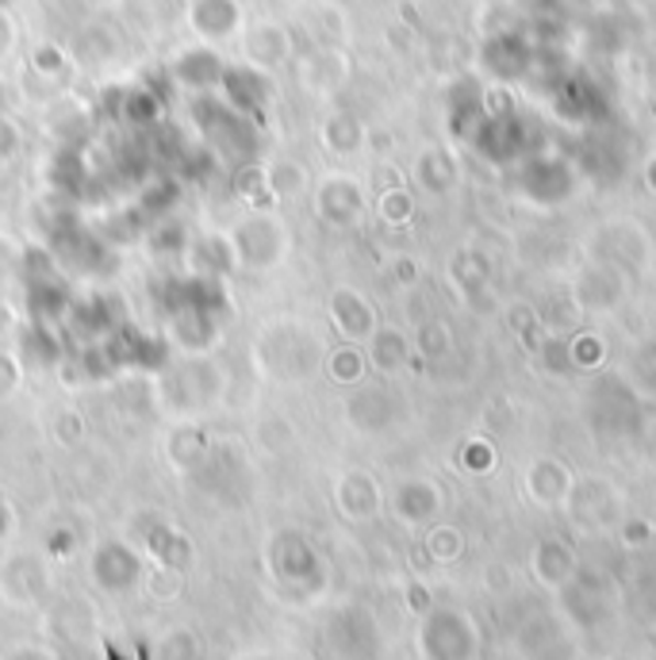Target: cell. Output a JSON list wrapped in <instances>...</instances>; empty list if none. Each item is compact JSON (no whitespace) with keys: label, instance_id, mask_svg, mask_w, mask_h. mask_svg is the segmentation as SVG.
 <instances>
[{"label":"cell","instance_id":"1","mask_svg":"<svg viewBox=\"0 0 656 660\" xmlns=\"http://www.w3.org/2000/svg\"><path fill=\"white\" fill-rule=\"evenodd\" d=\"M231 242H234V253H239V269H273L276 261L284 258L288 250V230L284 223L273 216L269 208L262 212H250L247 219H239V227L231 230Z\"/></svg>","mask_w":656,"mask_h":660},{"label":"cell","instance_id":"2","mask_svg":"<svg viewBox=\"0 0 656 660\" xmlns=\"http://www.w3.org/2000/svg\"><path fill=\"white\" fill-rule=\"evenodd\" d=\"M258 361H262L265 372H273V377H304V372H311L315 361H319V349H315V342L307 338L304 331L273 327L258 342Z\"/></svg>","mask_w":656,"mask_h":660},{"label":"cell","instance_id":"3","mask_svg":"<svg viewBox=\"0 0 656 660\" xmlns=\"http://www.w3.org/2000/svg\"><path fill=\"white\" fill-rule=\"evenodd\" d=\"M185 20L196 39L204 43H223L242 31V4L239 0H193L185 8Z\"/></svg>","mask_w":656,"mask_h":660},{"label":"cell","instance_id":"4","mask_svg":"<svg viewBox=\"0 0 656 660\" xmlns=\"http://www.w3.org/2000/svg\"><path fill=\"white\" fill-rule=\"evenodd\" d=\"M219 89L227 93V105L239 108L247 119H254V123H262V108L269 100V74L265 69H254V66H227L223 69V82H219Z\"/></svg>","mask_w":656,"mask_h":660},{"label":"cell","instance_id":"5","mask_svg":"<svg viewBox=\"0 0 656 660\" xmlns=\"http://www.w3.org/2000/svg\"><path fill=\"white\" fill-rule=\"evenodd\" d=\"M223 58H219L216 51H211L208 43L200 46H188V51H181L177 58H173V82L185 85V89L193 93H211L219 89V82H223Z\"/></svg>","mask_w":656,"mask_h":660},{"label":"cell","instance_id":"6","mask_svg":"<svg viewBox=\"0 0 656 660\" xmlns=\"http://www.w3.org/2000/svg\"><path fill=\"white\" fill-rule=\"evenodd\" d=\"M288 54H292V39L281 23H254V28L242 31V58H247V66L265 69L269 74V69L281 66Z\"/></svg>","mask_w":656,"mask_h":660},{"label":"cell","instance_id":"7","mask_svg":"<svg viewBox=\"0 0 656 660\" xmlns=\"http://www.w3.org/2000/svg\"><path fill=\"white\" fill-rule=\"evenodd\" d=\"M139 576H142V561L128 545L108 542L92 553V580H97L100 587H108V592H123V587H131Z\"/></svg>","mask_w":656,"mask_h":660},{"label":"cell","instance_id":"8","mask_svg":"<svg viewBox=\"0 0 656 660\" xmlns=\"http://www.w3.org/2000/svg\"><path fill=\"white\" fill-rule=\"evenodd\" d=\"M188 261V273H200V277H227L231 269H239V253H234V242L223 235H204L193 238L185 250Z\"/></svg>","mask_w":656,"mask_h":660},{"label":"cell","instance_id":"9","mask_svg":"<svg viewBox=\"0 0 656 660\" xmlns=\"http://www.w3.org/2000/svg\"><path fill=\"white\" fill-rule=\"evenodd\" d=\"M361 188L353 177H327L319 185V196H315V208H319V216L327 223H335V227H346V223H353L361 216Z\"/></svg>","mask_w":656,"mask_h":660},{"label":"cell","instance_id":"10","mask_svg":"<svg viewBox=\"0 0 656 660\" xmlns=\"http://www.w3.org/2000/svg\"><path fill=\"white\" fill-rule=\"evenodd\" d=\"M330 323L346 334V338H369L373 334V307L365 304V296L353 289H338L330 296Z\"/></svg>","mask_w":656,"mask_h":660},{"label":"cell","instance_id":"11","mask_svg":"<svg viewBox=\"0 0 656 660\" xmlns=\"http://www.w3.org/2000/svg\"><path fill=\"white\" fill-rule=\"evenodd\" d=\"M69 292L62 289L58 277H39V281L28 284V307H31V320L35 323H54L58 327L69 312Z\"/></svg>","mask_w":656,"mask_h":660},{"label":"cell","instance_id":"12","mask_svg":"<svg viewBox=\"0 0 656 660\" xmlns=\"http://www.w3.org/2000/svg\"><path fill=\"white\" fill-rule=\"evenodd\" d=\"M20 361H31V365H58L62 361V338L54 331V323H31L28 331L20 334Z\"/></svg>","mask_w":656,"mask_h":660},{"label":"cell","instance_id":"13","mask_svg":"<svg viewBox=\"0 0 656 660\" xmlns=\"http://www.w3.org/2000/svg\"><path fill=\"white\" fill-rule=\"evenodd\" d=\"M116 51H120V35H116L108 23H89V28L74 39V51H69V58L100 66V62H112Z\"/></svg>","mask_w":656,"mask_h":660},{"label":"cell","instance_id":"14","mask_svg":"<svg viewBox=\"0 0 656 660\" xmlns=\"http://www.w3.org/2000/svg\"><path fill=\"white\" fill-rule=\"evenodd\" d=\"M116 119H123V123L131 127H150L162 119V100H157L154 89H142V85L123 89L120 97H116Z\"/></svg>","mask_w":656,"mask_h":660},{"label":"cell","instance_id":"15","mask_svg":"<svg viewBox=\"0 0 656 660\" xmlns=\"http://www.w3.org/2000/svg\"><path fill=\"white\" fill-rule=\"evenodd\" d=\"M335 496H338V507H342L350 519H369V515L376 511V484L369 480L365 473L342 476Z\"/></svg>","mask_w":656,"mask_h":660},{"label":"cell","instance_id":"16","mask_svg":"<svg viewBox=\"0 0 656 660\" xmlns=\"http://www.w3.org/2000/svg\"><path fill=\"white\" fill-rule=\"evenodd\" d=\"M234 193H239V201H247L250 212H262L276 204L273 188H269L265 165H242V170L234 173Z\"/></svg>","mask_w":656,"mask_h":660},{"label":"cell","instance_id":"17","mask_svg":"<svg viewBox=\"0 0 656 660\" xmlns=\"http://www.w3.org/2000/svg\"><path fill=\"white\" fill-rule=\"evenodd\" d=\"M265 173H269V188H273V196L276 201H292V196H299V193H307V170L299 162H288V158H281V162H273V165H265Z\"/></svg>","mask_w":656,"mask_h":660},{"label":"cell","instance_id":"18","mask_svg":"<svg viewBox=\"0 0 656 660\" xmlns=\"http://www.w3.org/2000/svg\"><path fill=\"white\" fill-rule=\"evenodd\" d=\"M20 569H23L20 580H15V576H4L8 599H15V603H35L39 595L46 592V572H43V564L31 561V556H20Z\"/></svg>","mask_w":656,"mask_h":660},{"label":"cell","instance_id":"19","mask_svg":"<svg viewBox=\"0 0 656 660\" xmlns=\"http://www.w3.org/2000/svg\"><path fill=\"white\" fill-rule=\"evenodd\" d=\"M369 357H373L376 369L392 372L407 357V342L400 338V331H373L369 334Z\"/></svg>","mask_w":656,"mask_h":660},{"label":"cell","instance_id":"20","mask_svg":"<svg viewBox=\"0 0 656 660\" xmlns=\"http://www.w3.org/2000/svg\"><path fill=\"white\" fill-rule=\"evenodd\" d=\"M188 230L181 227L177 219H162L154 227V235H150V250L157 253V258H185V250H188Z\"/></svg>","mask_w":656,"mask_h":660},{"label":"cell","instance_id":"21","mask_svg":"<svg viewBox=\"0 0 656 660\" xmlns=\"http://www.w3.org/2000/svg\"><path fill=\"white\" fill-rule=\"evenodd\" d=\"M322 142H327L335 154H353L361 142V127L353 123L350 116H335L327 127H322Z\"/></svg>","mask_w":656,"mask_h":660},{"label":"cell","instance_id":"22","mask_svg":"<svg viewBox=\"0 0 656 660\" xmlns=\"http://www.w3.org/2000/svg\"><path fill=\"white\" fill-rule=\"evenodd\" d=\"M327 372L338 380V385H353V380L365 377V357H361L353 346H342L327 357Z\"/></svg>","mask_w":656,"mask_h":660},{"label":"cell","instance_id":"23","mask_svg":"<svg viewBox=\"0 0 656 660\" xmlns=\"http://www.w3.org/2000/svg\"><path fill=\"white\" fill-rule=\"evenodd\" d=\"M69 66V51H62L58 43H43L31 54V74L46 77V82H62V69Z\"/></svg>","mask_w":656,"mask_h":660},{"label":"cell","instance_id":"24","mask_svg":"<svg viewBox=\"0 0 656 660\" xmlns=\"http://www.w3.org/2000/svg\"><path fill=\"white\" fill-rule=\"evenodd\" d=\"M157 660H196V638L188 630H170L154 649Z\"/></svg>","mask_w":656,"mask_h":660},{"label":"cell","instance_id":"25","mask_svg":"<svg viewBox=\"0 0 656 660\" xmlns=\"http://www.w3.org/2000/svg\"><path fill=\"white\" fill-rule=\"evenodd\" d=\"M54 439H58V445H77L85 439V419L69 408L58 411V415H54Z\"/></svg>","mask_w":656,"mask_h":660},{"label":"cell","instance_id":"26","mask_svg":"<svg viewBox=\"0 0 656 660\" xmlns=\"http://www.w3.org/2000/svg\"><path fill=\"white\" fill-rule=\"evenodd\" d=\"M20 147H23V131H20V123H15L12 116H0V165H8L12 162L15 154H20Z\"/></svg>","mask_w":656,"mask_h":660},{"label":"cell","instance_id":"27","mask_svg":"<svg viewBox=\"0 0 656 660\" xmlns=\"http://www.w3.org/2000/svg\"><path fill=\"white\" fill-rule=\"evenodd\" d=\"M23 380V361L8 349H0V396H12Z\"/></svg>","mask_w":656,"mask_h":660},{"label":"cell","instance_id":"28","mask_svg":"<svg viewBox=\"0 0 656 660\" xmlns=\"http://www.w3.org/2000/svg\"><path fill=\"white\" fill-rule=\"evenodd\" d=\"M381 216L389 223H407L411 219V196L400 193V188H389L381 196Z\"/></svg>","mask_w":656,"mask_h":660},{"label":"cell","instance_id":"29","mask_svg":"<svg viewBox=\"0 0 656 660\" xmlns=\"http://www.w3.org/2000/svg\"><path fill=\"white\" fill-rule=\"evenodd\" d=\"M15 331H20V315H15V307L8 300H0V338H8Z\"/></svg>","mask_w":656,"mask_h":660},{"label":"cell","instance_id":"30","mask_svg":"<svg viewBox=\"0 0 656 660\" xmlns=\"http://www.w3.org/2000/svg\"><path fill=\"white\" fill-rule=\"evenodd\" d=\"M4 660H58L51 653V649H43V646H23V649H12Z\"/></svg>","mask_w":656,"mask_h":660},{"label":"cell","instance_id":"31","mask_svg":"<svg viewBox=\"0 0 656 660\" xmlns=\"http://www.w3.org/2000/svg\"><path fill=\"white\" fill-rule=\"evenodd\" d=\"M12 43H15V28L12 20H8V12H0V54L12 51Z\"/></svg>","mask_w":656,"mask_h":660},{"label":"cell","instance_id":"32","mask_svg":"<svg viewBox=\"0 0 656 660\" xmlns=\"http://www.w3.org/2000/svg\"><path fill=\"white\" fill-rule=\"evenodd\" d=\"M12 527H15V515H12V507L0 499V542H4L8 534H12Z\"/></svg>","mask_w":656,"mask_h":660},{"label":"cell","instance_id":"33","mask_svg":"<svg viewBox=\"0 0 656 660\" xmlns=\"http://www.w3.org/2000/svg\"><path fill=\"white\" fill-rule=\"evenodd\" d=\"M4 111H8V85L0 82V116H4Z\"/></svg>","mask_w":656,"mask_h":660},{"label":"cell","instance_id":"34","mask_svg":"<svg viewBox=\"0 0 656 660\" xmlns=\"http://www.w3.org/2000/svg\"><path fill=\"white\" fill-rule=\"evenodd\" d=\"M85 4H97L100 8V4H116V0H85Z\"/></svg>","mask_w":656,"mask_h":660},{"label":"cell","instance_id":"35","mask_svg":"<svg viewBox=\"0 0 656 660\" xmlns=\"http://www.w3.org/2000/svg\"><path fill=\"white\" fill-rule=\"evenodd\" d=\"M12 4H15V0H0V12H8Z\"/></svg>","mask_w":656,"mask_h":660}]
</instances>
